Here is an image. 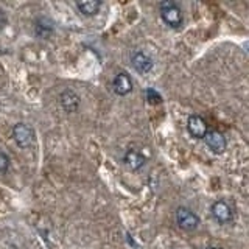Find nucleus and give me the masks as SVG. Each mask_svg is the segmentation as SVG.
Segmentation results:
<instances>
[{
	"label": "nucleus",
	"mask_w": 249,
	"mask_h": 249,
	"mask_svg": "<svg viewBox=\"0 0 249 249\" xmlns=\"http://www.w3.org/2000/svg\"><path fill=\"white\" fill-rule=\"evenodd\" d=\"M160 18L171 28H178L184 20L182 10L173 2H162L160 3Z\"/></svg>",
	"instance_id": "1"
},
{
	"label": "nucleus",
	"mask_w": 249,
	"mask_h": 249,
	"mask_svg": "<svg viewBox=\"0 0 249 249\" xmlns=\"http://www.w3.org/2000/svg\"><path fill=\"white\" fill-rule=\"evenodd\" d=\"M13 139L19 148H30L35 145V129L27 123H18L13 128Z\"/></svg>",
	"instance_id": "2"
},
{
	"label": "nucleus",
	"mask_w": 249,
	"mask_h": 249,
	"mask_svg": "<svg viewBox=\"0 0 249 249\" xmlns=\"http://www.w3.org/2000/svg\"><path fill=\"white\" fill-rule=\"evenodd\" d=\"M176 223L182 231L190 232V231L198 229L199 216L187 207H178L176 209Z\"/></svg>",
	"instance_id": "3"
},
{
	"label": "nucleus",
	"mask_w": 249,
	"mask_h": 249,
	"mask_svg": "<svg viewBox=\"0 0 249 249\" xmlns=\"http://www.w3.org/2000/svg\"><path fill=\"white\" fill-rule=\"evenodd\" d=\"M210 212H212L215 221H218L220 224H228L233 220V212L226 201H221V199L215 201L212 204V209H210Z\"/></svg>",
	"instance_id": "4"
},
{
	"label": "nucleus",
	"mask_w": 249,
	"mask_h": 249,
	"mask_svg": "<svg viewBox=\"0 0 249 249\" xmlns=\"http://www.w3.org/2000/svg\"><path fill=\"white\" fill-rule=\"evenodd\" d=\"M131 64L134 67L136 72H139L140 75H146L153 70V59L143 52H139V50L131 53Z\"/></svg>",
	"instance_id": "5"
},
{
	"label": "nucleus",
	"mask_w": 249,
	"mask_h": 249,
	"mask_svg": "<svg viewBox=\"0 0 249 249\" xmlns=\"http://www.w3.org/2000/svg\"><path fill=\"white\" fill-rule=\"evenodd\" d=\"M204 142L206 145L210 148V151H213L215 154H221L226 150V137L221 134L220 131L212 129V131H207L206 136H204Z\"/></svg>",
	"instance_id": "6"
},
{
	"label": "nucleus",
	"mask_w": 249,
	"mask_h": 249,
	"mask_svg": "<svg viewBox=\"0 0 249 249\" xmlns=\"http://www.w3.org/2000/svg\"><path fill=\"white\" fill-rule=\"evenodd\" d=\"M187 129H189L190 136L195 139H204L207 129V123L204 119L199 115H190L189 120H187Z\"/></svg>",
	"instance_id": "7"
},
{
	"label": "nucleus",
	"mask_w": 249,
	"mask_h": 249,
	"mask_svg": "<svg viewBox=\"0 0 249 249\" xmlns=\"http://www.w3.org/2000/svg\"><path fill=\"white\" fill-rule=\"evenodd\" d=\"M80 95H78L76 92L73 90H64L59 95V105L62 106V109H64L66 112H75L78 107H80Z\"/></svg>",
	"instance_id": "8"
},
{
	"label": "nucleus",
	"mask_w": 249,
	"mask_h": 249,
	"mask_svg": "<svg viewBox=\"0 0 249 249\" xmlns=\"http://www.w3.org/2000/svg\"><path fill=\"white\" fill-rule=\"evenodd\" d=\"M54 33V25L53 20L49 18H39L35 22V35L39 39H50Z\"/></svg>",
	"instance_id": "9"
},
{
	"label": "nucleus",
	"mask_w": 249,
	"mask_h": 249,
	"mask_svg": "<svg viewBox=\"0 0 249 249\" xmlns=\"http://www.w3.org/2000/svg\"><path fill=\"white\" fill-rule=\"evenodd\" d=\"M112 89L117 95H128V93L132 90V80L128 73H119L114 78L112 83Z\"/></svg>",
	"instance_id": "10"
},
{
	"label": "nucleus",
	"mask_w": 249,
	"mask_h": 249,
	"mask_svg": "<svg viewBox=\"0 0 249 249\" xmlns=\"http://www.w3.org/2000/svg\"><path fill=\"white\" fill-rule=\"evenodd\" d=\"M123 162H124V165H126L129 170L137 171V170H140L145 165L146 160H145V158L139 151L128 150L126 153H124V156H123Z\"/></svg>",
	"instance_id": "11"
},
{
	"label": "nucleus",
	"mask_w": 249,
	"mask_h": 249,
	"mask_svg": "<svg viewBox=\"0 0 249 249\" xmlns=\"http://www.w3.org/2000/svg\"><path fill=\"white\" fill-rule=\"evenodd\" d=\"M76 6L84 16H95L100 11L101 2H98V0H83V2H76Z\"/></svg>",
	"instance_id": "12"
},
{
	"label": "nucleus",
	"mask_w": 249,
	"mask_h": 249,
	"mask_svg": "<svg viewBox=\"0 0 249 249\" xmlns=\"http://www.w3.org/2000/svg\"><path fill=\"white\" fill-rule=\"evenodd\" d=\"M145 95H146L148 103H151V105H159V103H162V97H160V93L158 90L146 89L145 90Z\"/></svg>",
	"instance_id": "13"
},
{
	"label": "nucleus",
	"mask_w": 249,
	"mask_h": 249,
	"mask_svg": "<svg viewBox=\"0 0 249 249\" xmlns=\"http://www.w3.org/2000/svg\"><path fill=\"white\" fill-rule=\"evenodd\" d=\"M10 158L3 153V151H0V175H5L8 168H10Z\"/></svg>",
	"instance_id": "14"
},
{
	"label": "nucleus",
	"mask_w": 249,
	"mask_h": 249,
	"mask_svg": "<svg viewBox=\"0 0 249 249\" xmlns=\"http://www.w3.org/2000/svg\"><path fill=\"white\" fill-rule=\"evenodd\" d=\"M207 249H220V248H213V246H210V248H207Z\"/></svg>",
	"instance_id": "15"
}]
</instances>
